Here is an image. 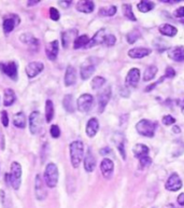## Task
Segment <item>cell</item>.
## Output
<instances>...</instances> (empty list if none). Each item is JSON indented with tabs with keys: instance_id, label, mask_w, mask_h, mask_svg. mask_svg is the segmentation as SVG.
Masks as SVG:
<instances>
[{
	"instance_id": "obj_1",
	"label": "cell",
	"mask_w": 184,
	"mask_h": 208,
	"mask_svg": "<svg viewBox=\"0 0 184 208\" xmlns=\"http://www.w3.org/2000/svg\"><path fill=\"white\" fill-rule=\"evenodd\" d=\"M70 161L73 168H78L84 158V144L81 140H74L69 144Z\"/></svg>"
},
{
	"instance_id": "obj_2",
	"label": "cell",
	"mask_w": 184,
	"mask_h": 208,
	"mask_svg": "<svg viewBox=\"0 0 184 208\" xmlns=\"http://www.w3.org/2000/svg\"><path fill=\"white\" fill-rule=\"evenodd\" d=\"M58 178H59V172L58 167L55 163L51 162L46 164L45 169H44V175L43 179L45 181L46 187L49 188H55L58 183Z\"/></svg>"
},
{
	"instance_id": "obj_3",
	"label": "cell",
	"mask_w": 184,
	"mask_h": 208,
	"mask_svg": "<svg viewBox=\"0 0 184 208\" xmlns=\"http://www.w3.org/2000/svg\"><path fill=\"white\" fill-rule=\"evenodd\" d=\"M157 127V124L155 122L148 119H142L136 124V130L140 135L144 137H153L155 134V130Z\"/></svg>"
},
{
	"instance_id": "obj_4",
	"label": "cell",
	"mask_w": 184,
	"mask_h": 208,
	"mask_svg": "<svg viewBox=\"0 0 184 208\" xmlns=\"http://www.w3.org/2000/svg\"><path fill=\"white\" fill-rule=\"evenodd\" d=\"M9 174L10 180H11V187L15 191H17L20 188V183H22V165L16 161L12 162L11 170H10Z\"/></svg>"
},
{
	"instance_id": "obj_5",
	"label": "cell",
	"mask_w": 184,
	"mask_h": 208,
	"mask_svg": "<svg viewBox=\"0 0 184 208\" xmlns=\"http://www.w3.org/2000/svg\"><path fill=\"white\" fill-rule=\"evenodd\" d=\"M28 125L31 135H37L43 128V118L39 111H32L28 119Z\"/></svg>"
},
{
	"instance_id": "obj_6",
	"label": "cell",
	"mask_w": 184,
	"mask_h": 208,
	"mask_svg": "<svg viewBox=\"0 0 184 208\" xmlns=\"http://www.w3.org/2000/svg\"><path fill=\"white\" fill-rule=\"evenodd\" d=\"M97 64H98L97 58L91 57L81 65V67H80V75H81L82 80H87V79L91 78L92 75L95 72Z\"/></svg>"
},
{
	"instance_id": "obj_7",
	"label": "cell",
	"mask_w": 184,
	"mask_h": 208,
	"mask_svg": "<svg viewBox=\"0 0 184 208\" xmlns=\"http://www.w3.org/2000/svg\"><path fill=\"white\" fill-rule=\"evenodd\" d=\"M34 196L40 202L44 201L48 196L45 181L40 174H37L36 178H34Z\"/></svg>"
},
{
	"instance_id": "obj_8",
	"label": "cell",
	"mask_w": 184,
	"mask_h": 208,
	"mask_svg": "<svg viewBox=\"0 0 184 208\" xmlns=\"http://www.w3.org/2000/svg\"><path fill=\"white\" fill-rule=\"evenodd\" d=\"M0 71L9 77L11 80L17 81L18 79V65L16 62L12 60V62L8 63H0Z\"/></svg>"
},
{
	"instance_id": "obj_9",
	"label": "cell",
	"mask_w": 184,
	"mask_h": 208,
	"mask_svg": "<svg viewBox=\"0 0 184 208\" xmlns=\"http://www.w3.org/2000/svg\"><path fill=\"white\" fill-rule=\"evenodd\" d=\"M94 104V97L92 96L91 94L84 93L82 94L81 96L78 98L77 100V108L80 112L82 113H86L89 110L92 109Z\"/></svg>"
},
{
	"instance_id": "obj_10",
	"label": "cell",
	"mask_w": 184,
	"mask_h": 208,
	"mask_svg": "<svg viewBox=\"0 0 184 208\" xmlns=\"http://www.w3.org/2000/svg\"><path fill=\"white\" fill-rule=\"evenodd\" d=\"M20 16L16 15V14H9V15L5 16V20H3V23H2L3 32H5V35L12 32L16 26L20 25Z\"/></svg>"
},
{
	"instance_id": "obj_11",
	"label": "cell",
	"mask_w": 184,
	"mask_h": 208,
	"mask_svg": "<svg viewBox=\"0 0 184 208\" xmlns=\"http://www.w3.org/2000/svg\"><path fill=\"white\" fill-rule=\"evenodd\" d=\"M111 86H107L103 89L99 94H98V112L102 113L105 111L106 107H107L108 103H109L110 98H111Z\"/></svg>"
},
{
	"instance_id": "obj_12",
	"label": "cell",
	"mask_w": 184,
	"mask_h": 208,
	"mask_svg": "<svg viewBox=\"0 0 184 208\" xmlns=\"http://www.w3.org/2000/svg\"><path fill=\"white\" fill-rule=\"evenodd\" d=\"M182 185H183L182 180L177 173H172V174L169 176V178L167 179L166 183H165L166 190L170 191V192H177V191H179L182 188Z\"/></svg>"
},
{
	"instance_id": "obj_13",
	"label": "cell",
	"mask_w": 184,
	"mask_h": 208,
	"mask_svg": "<svg viewBox=\"0 0 184 208\" xmlns=\"http://www.w3.org/2000/svg\"><path fill=\"white\" fill-rule=\"evenodd\" d=\"M44 69V64L42 62H30L26 66V75L29 79L36 78L37 75H40Z\"/></svg>"
},
{
	"instance_id": "obj_14",
	"label": "cell",
	"mask_w": 184,
	"mask_h": 208,
	"mask_svg": "<svg viewBox=\"0 0 184 208\" xmlns=\"http://www.w3.org/2000/svg\"><path fill=\"white\" fill-rule=\"evenodd\" d=\"M20 40L24 44H26L28 46V49H29V51H31V52H36L39 49V40L37 39L34 35L29 34V32H25V34L20 35Z\"/></svg>"
},
{
	"instance_id": "obj_15",
	"label": "cell",
	"mask_w": 184,
	"mask_h": 208,
	"mask_svg": "<svg viewBox=\"0 0 184 208\" xmlns=\"http://www.w3.org/2000/svg\"><path fill=\"white\" fill-rule=\"evenodd\" d=\"M78 34H79V31L75 28L65 30L61 34V46H63V48L67 49L72 42H74V40L78 38Z\"/></svg>"
},
{
	"instance_id": "obj_16",
	"label": "cell",
	"mask_w": 184,
	"mask_h": 208,
	"mask_svg": "<svg viewBox=\"0 0 184 208\" xmlns=\"http://www.w3.org/2000/svg\"><path fill=\"white\" fill-rule=\"evenodd\" d=\"M100 170L106 179H111L114 172V163L112 160L106 158L100 163Z\"/></svg>"
},
{
	"instance_id": "obj_17",
	"label": "cell",
	"mask_w": 184,
	"mask_h": 208,
	"mask_svg": "<svg viewBox=\"0 0 184 208\" xmlns=\"http://www.w3.org/2000/svg\"><path fill=\"white\" fill-rule=\"evenodd\" d=\"M58 51H59V42L58 40H53V41L49 42L45 46V55L48 60H56L57 56H58Z\"/></svg>"
},
{
	"instance_id": "obj_18",
	"label": "cell",
	"mask_w": 184,
	"mask_h": 208,
	"mask_svg": "<svg viewBox=\"0 0 184 208\" xmlns=\"http://www.w3.org/2000/svg\"><path fill=\"white\" fill-rule=\"evenodd\" d=\"M139 80H140V70L138 68H132L126 75L125 83L127 86L135 89L138 85Z\"/></svg>"
},
{
	"instance_id": "obj_19",
	"label": "cell",
	"mask_w": 184,
	"mask_h": 208,
	"mask_svg": "<svg viewBox=\"0 0 184 208\" xmlns=\"http://www.w3.org/2000/svg\"><path fill=\"white\" fill-rule=\"evenodd\" d=\"M107 35H108V32H107V29H106V28H101V29H99L95 35H94L93 38L89 40L88 44H87L85 49L93 48V46H98V44H103V41H105Z\"/></svg>"
},
{
	"instance_id": "obj_20",
	"label": "cell",
	"mask_w": 184,
	"mask_h": 208,
	"mask_svg": "<svg viewBox=\"0 0 184 208\" xmlns=\"http://www.w3.org/2000/svg\"><path fill=\"white\" fill-rule=\"evenodd\" d=\"M77 82V70L72 65H68L65 72L64 83L66 86H71Z\"/></svg>"
},
{
	"instance_id": "obj_21",
	"label": "cell",
	"mask_w": 184,
	"mask_h": 208,
	"mask_svg": "<svg viewBox=\"0 0 184 208\" xmlns=\"http://www.w3.org/2000/svg\"><path fill=\"white\" fill-rule=\"evenodd\" d=\"M96 168V158L94 155L93 151L88 149L84 156V169L87 173L94 172Z\"/></svg>"
},
{
	"instance_id": "obj_22",
	"label": "cell",
	"mask_w": 184,
	"mask_h": 208,
	"mask_svg": "<svg viewBox=\"0 0 184 208\" xmlns=\"http://www.w3.org/2000/svg\"><path fill=\"white\" fill-rule=\"evenodd\" d=\"M98 130H99V121H98L97 118H91V119L87 121L86 128H85L86 135L92 138L94 137V136H96V134L98 133Z\"/></svg>"
},
{
	"instance_id": "obj_23",
	"label": "cell",
	"mask_w": 184,
	"mask_h": 208,
	"mask_svg": "<svg viewBox=\"0 0 184 208\" xmlns=\"http://www.w3.org/2000/svg\"><path fill=\"white\" fill-rule=\"evenodd\" d=\"M151 49L149 48H134L128 51V56L132 58H143L151 54Z\"/></svg>"
},
{
	"instance_id": "obj_24",
	"label": "cell",
	"mask_w": 184,
	"mask_h": 208,
	"mask_svg": "<svg viewBox=\"0 0 184 208\" xmlns=\"http://www.w3.org/2000/svg\"><path fill=\"white\" fill-rule=\"evenodd\" d=\"M169 57L175 62H184V46H178L172 48L168 53Z\"/></svg>"
},
{
	"instance_id": "obj_25",
	"label": "cell",
	"mask_w": 184,
	"mask_h": 208,
	"mask_svg": "<svg viewBox=\"0 0 184 208\" xmlns=\"http://www.w3.org/2000/svg\"><path fill=\"white\" fill-rule=\"evenodd\" d=\"M77 10L82 13H92L95 9V3L94 1H89V0H84V1H79L75 5Z\"/></svg>"
},
{
	"instance_id": "obj_26",
	"label": "cell",
	"mask_w": 184,
	"mask_h": 208,
	"mask_svg": "<svg viewBox=\"0 0 184 208\" xmlns=\"http://www.w3.org/2000/svg\"><path fill=\"white\" fill-rule=\"evenodd\" d=\"M158 30L163 36H166V37H175V35L178 34L177 28L168 23H164L161 24V25H159Z\"/></svg>"
},
{
	"instance_id": "obj_27",
	"label": "cell",
	"mask_w": 184,
	"mask_h": 208,
	"mask_svg": "<svg viewBox=\"0 0 184 208\" xmlns=\"http://www.w3.org/2000/svg\"><path fill=\"white\" fill-rule=\"evenodd\" d=\"M16 101V94L12 89H5L3 93V106L10 107Z\"/></svg>"
},
{
	"instance_id": "obj_28",
	"label": "cell",
	"mask_w": 184,
	"mask_h": 208,
	"mask_svg": "<svg viewBox=\"0 0 184 208\" xmlns=\"http://www.w3.org/2000/svg\"><path fill=\"white\" fill-rule=\"evenodd\" d=\"M132 152H134V155L136 156L137 159H141L149 155L150 149H149V147L146 146V144H137L136 146L134 147V149H132Z\"/></svg>"
},
{
	"instance_id": "obj_29",
	"label": "cell",
	"mask_w": 184,
	"mask_h": 208,
	"mask_svg": "<svg viewBox=\"0 0 184 208\" xmlns=\"http://www.w3.org/2000/svg\"><path fill=\"white\" fill-rule=\"evenodd\" d=\"M13 125L17 128H25L27 125V119L24 112L20 111L15 113L13 117Z\"/></svg>"
},
{
	"instance_id": "obj_30",
	"label": "cell",
	"mask_w": 184,
	"mask_h": 208,
	"mask_svg": "<svg viewBox=\"0 0 184 208\" xmlns=\"http://www.w3.org/2000/svg\"><path fill=\"white\" fill-rule=\"evenodd\" d=\"M63 106H64V109L66 110L69 113H73L75 111V107H74V103H73V96L71 94H66L63 99Z\"/></svg>"
},
{
	"instance_id": "obj_31",
	"label": "cell",
	"mask_w": 184,
	"mask_h": 208,
	"mask_svg": "<svg viewBox=\"0 0 184 208\" xmlns=\"http://www.w3.org/2000/svg\"><path fill=\"white\" fill-rule=\"evenodd\" d=\"M89 37L87 35H81L78 36V38L73 42V49L74 50H79V49H85L86 46L89 42Z\"/></svg>"
},
{
	"instance_id": "obj_32",
	"label": "cell",
	"mask_w": 184,
	"mask_h": 208,
	"mask_svg": "<svg viewBox=\"0 0 184 208\" xmlns=\"http://www.w3.org/2000/svg\"><path fill=\"white\" fill-rule=\"evenodd\" d=\"M55 115V109H54V104L51 99H46L45 101V121L46 123H51L54 119Z\"/></svg>"
},
{
	"instance_id": "obj_33",
	"label": "cell",
	"mask_w": 184,
	"mask_h": 208,
	"mask_svg": "<svg viewBox=\"0 0 184 208\" xmlns=\"http://www.w3.org/2000/svg\"><path fill=\"white\" fill-rule=\"evenodd\" d=\"M157 71H158V69L155 65H151V66L146 67V69L144 70V73H143V81L148 82V81L153 80L155 78V75H156Z\"/></svg>"
},
{
	"instance_id": "obj_34",
	"label": "cell",
	"mask_w": 184,
	"mask_h": 208,
	"mask_svg": "<svg viewBox=\"0 0 184 208\" xmlns=\"http://www.w3.org/2000/svg\"><path fill=\"white\" fill-rule=\"evenodd\" d=\"M155 5L154 2L152 1H146V0H143V1H140V2L137 5V8L140 12L142 13H146V12H150L154 9Z\"/></svg>"
},
{
	"instance_id": "obj_35",
	"label": "cell",
	"mask_w": 184,
	"mask_h": 208,
	"mask_svg": "<svg viewBox=\"0 0 184 208\" xmlns=\"http://www.w3.org/2000/svg\"><path fill=\"white\" fill-rule=\"evenodd\" d=\"M122 9H123V14H124V16H125L127 20H129V21H132V22H136L137 21L136 16H135L134 12H132V5H129V3H125V5H123Z\"/></svg>"
},
{
	"instance_id": "obj_36",
	"label": "cell",
	"mask_w": 184,
	"mask_h": 208,
	"mask_svg": "<svg viewBox=\"0 0 184 208\" xmlns=\"http://www.w3.org/2000/svg\"><path fill=\"white\" fill-rule=\"evenodd\" d=\"M114 142L116 144V148H117L118 152H120L121 156L124 161L126 160V151H125V140L123 138V136L121 137V139H117V137L115 136V140Z\"/></svg>"
},
{
	"instance_id": "obj_37",
	"label": "cell",
	"mask_w": 184,
	"mask_h": 208,
	"mask_svg": "<svg viewBox=\"0 0 184 208\" xmlns=\"http://www.w3.org/2000/svg\"><path fill=\"white\" fill-rule=\"evenodd\" d=\"M140 37H141L140 31L138 29H134L126 35V40H127V42L129 44H134L140 39Z\"/></svg>"
},
{
	"instance_id": "obj_38",
	"label": "cell",
	"mask_w": 184,
	"mask_h": 208,
	"mask_svg": "<svg viewBox=\"0 0 184 208\" xmlns=\"http://www.w3.org/2000/svg\"><path fill=\"white\" fill-rule=\"evenodd\" d=\"M117 8L115 5H108V7H102L99 10V15L102 16H113L116 13Z\"/></svg>"
},
{
	"instance_id": "obj_39",
	"label": "cell",
	"mask_w": 184,
	"mask_h": 208,
	"mask_svg": "<svg viewBox=\"0 0 184 208\" xmlns=\"http://www.w3.org/2000/svg\"><path fill=\"white\" fill-rule=\"evenodd\" d=\"M106 84V79L103 78V77H95V78L92 80V89H100V87H102L103 85Z\"/></svg>"
},
{
	"instance_id": "obj_40",
	"label": "cell",
	"mask_w": 184,
	"mask_h": 208,
	"mask_svg": "<svg viewBox=\"0 0 184 208\" xmlns=\"http://www.w3.org/2000/svg\"><path fill=\"white\" fill-rule=\"evenodd\" d=\"M152 163V159L150 156H144V158L139 159V169H144L148 166H150Z\"/></svg>"
},
{
	"instance_id": "obj_41",
	"label": "cell",
	"mask_w": 184,
	"mask_h": 208,
	"mask_svg": "<svg viewBox=\"0 0 184 208\" xmlns=\"http://www.w3.org/2000/svg\"><path fill=\"white\" fill-rule=\"evenodd\" d=\"M50 135L52 136L54 139H57V138L60 136V128H59L58 125H56V124H52V125H51Z\"/></svg>"
},
{
	"instance_id": "obj_42",
	"label": "cell",
	"mask_w": 184,
	"mask_h": 208,
	"mask_svg": "<svg viewBox=\"0 0 184 208\" xmlns=\"http://www.w3.org/2000/svg\"><path fill=\"white\" fill-rule=\"evenodd\" d=\"M49 11H50V17L52 21H54V22L59 21V18H60V13H59V11L56 9V8L51 7Z\"/></svg>"
},
{
	"instance_id": "obj_43",
	"label": "cell",
	"mask_w": 184,
	"mask_h": 208,
	"mask_svg": "<svg viewBox=\"0 0 184 208\" xmlns=\"http://www.w3.org/2000/svg\"><path fill=\"white\" fill-rule=\"evenodd\" d=\"M115 42H116V37L114 36V35L108 34L105 41H103V44L107 46H113L114 44H115Z\"/></svg>"
},
{
	"instance_id": "obj_44",
	"label": "cell",
	"mask_w": 184,
	"mask_h": 208,
	"mask_svg": "<svg viewBox=\"0 0 184 208\" xmlns=\"http://www.w3.org/2000/svg\"><path fill=\"white\" fill-rule=\"evenodd\" d=\"M0 120H1V123H2L3 127H8V126H9V115H8V112L5 111V110L1 111Z\"/></svg>"
},
{
	"instance_id": "obj_45",
	"label": "cell",
	"mask_w": 184,
	"mask_h": 208,
	"mask_svg": "<svg viewBox=\"0 0 184 208\" xmlns=\"http://www.w3.org/2000/svg\"><path fill=\"white\" fill-rule=\"evenodd\" d=\"M161 122H163L165 125H172V124L175 123V119L172 117V115H165V117H163V119H161Z\"/></svg>"
},
{
	"instance_id": "obj_46",
	"label": "cell",
	"mask_w": 184,
	"mask_h": 208,
	"mask_svg": "<svg viewBox=\"0 0 184 208\" xmlns=\"http://www.w3.org/2000/svg\"><path fill=\"white\" fill-rule=\"evenodd\" d=\"M164 77L167 79H172L175 77V69L172 68V67H167L166 68V72H165V75H164Z\"/></svg>"
},
{
	"instance_id": "obj_47",
	"label": "cell",
	"mask_w": 184,
	"mask_h": 208,
	"mask_svg": "<svg viewBox=\"0 0 184 208\" xmlns=\"http://www.w3.org/2000/svg\"><path fill=\"white\" fill-rule=\"evenodd\" d=\"M164 79H166V78H165V77H164V75H163V77H161V78L159 79V81H157V82H154V83H152V84L148 85V86L146 87V89H144V92H151L153 89H154L155 86H156L157 84H159V83H161V82H163V81H164Z\"/></svg>"
},
{
	"instance_id": "obj_48",
	"label": "cell",
	"mask_w": 184,
	"mask_h": 208,
	"mask_svg": "<svg viewBox=\"0 0 184 208\" xmlns=\"http://www.w3.org/2000/svg\"><path fill=\"white\" fill-rule=\"evenodd\" d=\"M71 3H72V1H71V0H60V1H58L59 7L64 8V9L69 8L71 5Z\"/></svg>"
},
{
	"instance_id": "obj_49",
	"label": "cell",
	"mask_w": 184,
	"mask_h": 208,
	"mask_svg": "<svg viewBox=\"0 0 184 208\" xmlns=\"http://www.w3.org/2000/svg\"><path fill=\"white\" fill-rule=\"evenodd\" d=\"M175 15L177 17H181L184 18V7H180L179 9H177L175 11Z\"/></svg>"
},
{
	"instance_id": "obj_50",
	"label": "cell",
	"mask_w": 184,
	"mask_h": 208,
	"mask_svg": "<svg viewBox=\"0 0 184 208\" xmlns=\"http://www.w3.org/2000/svg\"><path fill=\"white\" fill-rule=\"evenodd\" d=\"M178 204L181 206H184V193H181V194L178 196Z\"/></svg>"
},
{
	"instance_id": "obj_51",
	"label": "cell",
	"mask_w": 184,
	"mask_h": 208,
	"mask_svg": "<svg viewBox=\"0 0 184 208\" xmlns=\"http://www.w3.org/2000/svg\"><path fill=\"white\" fill-rule=\"evenodd\" d=\"M39 2H41L40 0H28V1H27V5H28V7H32V5H38Z\"/></svg>"
},
{
	"instance_id": "obj_52",
	"label": "cell",
	"mask_w": 184,
	"mask_h": 208,
	"mask_svg": "<svg viewBox=\"0 0 184 208\" xmlns=\"http://www.w3.org/2000/svg\"><path fill=\"white\" fill-rule=\"evenodd\" d=\"M110 152H111V150H110V148H102L101 150H100V154L101 155H106V154H109Z\"/></svg>"
},
{
	"instance_id": "obj_53",
	"label": "cell",
	"mask_w": 184,
	"mask_h": 208,
	"mask_svg": "<svg viewBox=\"0 0 184 208\" xmlns=\"http://www.w3.org/2000/svg\"><path fill=\"white\" fill-rule=\"evenodd\" d=\"M172 132H173L175 134H180V133H181V128H180L178 125H175V126L172 127Z\"/></svg>"
},
{
	"instance_id": "obj_54",
	"label": "cell",
	"mask_w": 184,
	"mask_h": 208,
	"mask_svg": "<svg viewBox=\"0 0 184 208\" xmlns=\"http://www.w3.org/2000/svg\"><path fill=\"white\" fill-rule=\"evenodd\" d=\"M180 107H181V111H182V113H183V115H184V100L181 103V105H180Z\"/></svg>"
},
{
	"instance_id": "obj_55",
	"label": "cell",
	"mask_w": 184,
	"mask_h": 208,
	"mask_svg": "<svg viewBox=\"0 0 184 208\" xmlns=\"http://www.w3.org/2000/svg\"><path fill=\"white\" fill-rule=\"evenodd\" d=\"M164 208H175V206L172 205V204H168L167 206H165Z\"/></svg>"
},
{
	"instance_id": "obj_56",
	"label": "cell",
	"mask_w": 184,
	"mask_h": 208,
	"mask_svg": "<svg viewBox=\"0 0 184 208\" xmlns=\"http://www.w3.org/2000/svg\"><path fill=\"white\" fill-rule=\"evenodd\" d=\"M181 23H182V24H184V18H183V20H181Z\"/></svg>"
}]
</instances>
